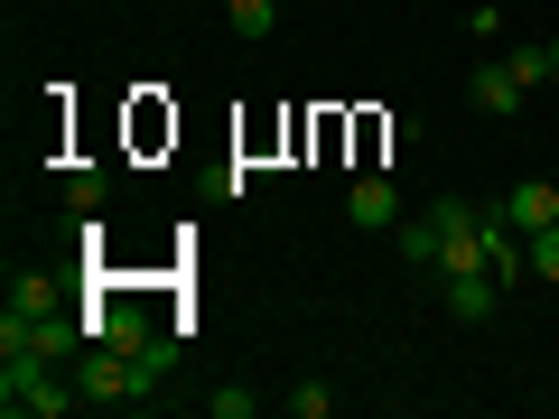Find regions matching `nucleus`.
<instances>
[{
	"instance_id": "39448f33",
	"label": "nucleus",
	"mask_w": 559,
	"mask_h": 419,
	"mask_svg": "<svg viewBox=\"0 0 559 419\" xmlns=\"http://www.w3.org/2000/svg\"><path fill=\"white\" fill-rule=\"evenodd\" d=\"M345 215H355L364 234H382V224H401V196H392V178H355V196H345Z\"/></svg>"
},
{
	"instance_id": "0eeeda50",
	"label": "nucleus",
	"mask_w": 559,
	"mask_h": 419,
	"mask_svg": "<svg viewBox=\"0 0 559 419\" xmlns=\"http://www.w3.org/2000/svg\"><path fill=\"white\" fill-rule=\"evenodd\" d=\"M392 242H401V261H411V271H439V224H429V215H401Z\"/></svg>"
},
{
	"instance_id": "423d86ee",
	"label": "nucleus",
	"mask_w": 559,
	"mask_h": 419,
	"mask_svg": "<svg viewBox=\"0 0 559 419\" xmlns=\"http://www.w3.org/2000/svg\"><path fill=\"white\" fill-rule=\"evenodd\" d=\"M466 94H476V112H513V103H522V84H513V65H476V75H466Z\"/></svg>"
},
{
	"instance_id": "20e7f679",
	"label": "nucleus",
	"mask_w": 559,
	"mask_h": 419,
	"mask_svg": "<svg viewBox=\"0 0 559 419\" xmlns=\"http://www.w3.org/2000/svg\"><path fill=\"white\" fill-rule=\"evenodd\" d=\"M503 215H513V234H540V224H559V178H522L513 196H503Z\"/></svg>"
},
{
	"instance_id": "7ed1b4c3",
	"label": "nucleus",
	"mask_w": 559,
	"mask_h": 419,
	"mask_svg": "<svg viewBox=\"0 0 559 419\" xmlns=\"http://www.w3.org/2000/svg\"><path fill=\"white\" fill-rule=\"evenodd\" d=\"M168 373H178V336L131 345V410H159V400H168Z\"/></svg>"
},
{
	"instance_id": "6e6552de",
	"label": "nucleus",
	"mask_w": 559,
	"mask_h": 419,
	"mask_svg": "<svg viewBox=\"0 0 559 419\" xmlns=\"http://www.w3.org/2000/svg\"><path fill=\"white\" fill-rule=\"evenodd\" d=\"M503 65H513V84L532 94V84H559L550 75V38H522V47H503Z\"/></svg>"
},
{
	"instance_id": "f03ea898",
	"label": "nucleus",
	"mask_w": 559,
	"mask_h": 419,
	"mask_svg": "<svg viewBox=\"0 0 559 419\" xmlns=\"http://www.w3.org/2000/svg\"><path fill=\"white\" fill-rule=\"evenodd\" d=\"M439 299H448V318H457V326H485L503 308V279L495 271H439Z\"/></svg>"
},
{
	"instance_id": "9d476101",
	"label": "nucleus",
	"mask_w": 559,
	"mask_h": 419,
	"mask_svg": "<svg viewBox=\"0 0 559 419\" xmlns=\"http://www.w3.org/2000/svg\"><path fill=\"white\" fill-rule=\"evenodd\" d=\"M224 20H234V38H271V28H280V0H224Z\"/></svg>"
},
{
	"instance_id": "4468645a",
	"label": "nucleus",
	"mask_w": 559,
	"mask_h": 419,
	"mask_svg": "<svg viewBox=\"0 0 559 419\" xmlns=\"http://www.w3.org/2000/svg\"><path fill=\"white\" fill-rule=\"evenodd\" d=\"M532 279H540V289H559V224H540V234H532Z\"/></svg>"
},
{
	"instance_id": "f8f14e48",
	"label": "nucleus",
	"mask_w": 559,
	"mask_h": 419,
	"mask_svg": "<svg viewBox=\"0 0 559 419\" xmlns=\"http://www.w3.org/2000/svg\"><path fill=\"white\" fill-rule=\"evenodd\" d=\"M261 410V392H242V382H215L205 392V419H252Z\"/></svg>"
},
{
	"instance_id": "9b49d317",
	"label": "nucleus",
	"mask_w": 559,
	"mask_h": 419,
	"mask_svg": "<svg viewBox=\"0 0 559 419\" xmlns=\"http://www.w3.org/2000/svg\"><path fill=\"white\" fill-rule=\"evenodd\" d=\"M103 196H112V168H75V178H66V205H75V215H103Z\"/></svg>"
},
{
	"instance_id": "1a4fd4ad",
	"label": "nucleus",
	"mask_w": 559,
	"mask_h": 419,
	"mask_svg": "<svg viewBox=\"0 0 559 419\" xmlns=\"http://www.w3.org/2000/svg\"><path fill=\"white\" fill-rule=\"evenodd\" d=\"M10 308H20V318H57V279H47V271H20V279H10Z\"/></svg>"
},
{
	"instance_id": "f257e3e1",
	"label": "nucleus",
	"mask_w": 559,
	"mask_h": 419,
	"mask_svg": "<svg viewBox=\"0 0 559 419\" xmlns=\"http://www.w3.org/2000/svg\"><path fill=\"white\" fill-rule=\"evenodd\" d=\"M0 410H10V419H66V410H84L75 363H57V355H0Z\"/></svg>"
},
{
	"instance_id": "ddd939ff",
	"label": "nucleus",
	"mask_w": 559,
	"mask_h": 419,
	"mask_svg": "<svg viewBox=\"0 0 559 419\" xmlns=\"http://www.w3.org/2000/svg\"><path fill=\"white\" fill-rule=\"evenodd\" d=\"M280 410H289V419H326L336 392H326V382H299V392H280Z\"/></svg>"
},
{
	"instance_id": "2eb2a0df",
	"label": "nucleus",
	"mask_w": 559,
	"mask_h": 419,
	"mask_svg": "<svg viewBox=\"0 0 559 419\" xmlns=\"http://www.w3.org/2000/svg\"><path fill=\"white\" fill-rule=\"evenodd\" d=\"M550 75H559V38H550Z\"/></svg>"
}]
</instances>
